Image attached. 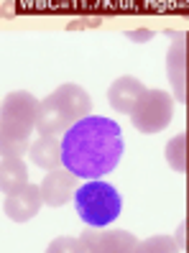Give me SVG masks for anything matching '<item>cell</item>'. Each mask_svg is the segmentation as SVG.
<instances>
[{
    "instance_id": "18",
    "label": "cell",
    "mask_w": 189,
    "mask_h": 253,
    "mask_svg": "<svg viewBox=\"0 0 189 253\" xmlns=\"http://www.w3.org/2000/svg\"><path fill=\"white\" fill-rule=\"evenodd\" d=\"M82 28H87L84 18H77V21H69L67 23V31H82Z\"/></svg>"
},
{
    "instance_id": "17",
    "label": "cell",
    "mask_w": 189,
    "mask_h": 253,
    "mask_svg": "<svg viewBox=\"0 0 189 253\" xmlns=\"http://www.w3.org/2000/svg\"><path fill=\"white\" fill-rule=\"evenodd\" d=\"M125 36L130 41H136V43H143V41H151L153 39V31H149V28H136V31H128Z\"/></svg>"
},
{
    "instance_id": "21",
    "label": "cell",
    "mask_w": 189,
    "mask_h": 253,
    "mask_svg": "<svg viewBox=\"0 0 189 253\" xmlns=\"http://www.w3.org/2000/svg\"><path fill=\"white\" fill-rule=\"evenodd\" d=\"M187 118H189V100H187Z\"/></svg>"
},
{
    "instance_id": "19",
    "label": "cell",
    "mask_w": 189,
    "mask_h": 253,
    "mask_svg": "<svg viewBox=\"0 0 189 253\" xmlns=\"http://www.w3.org/2000/svg\"><path fill=\"white\" fill-rule=\"evenodd\" d=\"M84 23H87V28H100V26H103L100 18H84Z\"/></svg>"
},
{
    "instance_id": "14",
    "label": "cell",
    "mask_w": 189,
    "mask_h": 253,
    "mask_svg": "<svg viewBox=\"0 0 189 253\" xmlns=\"http://www.w3.org/2000/svg\"><path fill=\"white\" fill-rule=\"evenodd\" d=\"M56 92H59V97L69 105V110L75 113L77 121H82V118L90 115V108H92V97L87 95L79 84H62L56 87Z\"/></svg>"
},
{
    "instance_id": "15",
    "label": "cell",
    "mask_w": 189,
    "mask_h": 253,
    "mask_svg": "<svg viewBox=\"0 0 189 253\" xmlns=\"http://www.w3.org/2000/svg\"><path fill=\"white\" fill-rule=\"evenodd\" d=\"M136 251H143V253H151V251H179V243H177V238L156 235V238H149V241L138 243Z\"/></svg>"
},
{
    "instance_id": "11",
    "label": "cell",
    "mask_w": 189,
    "mask_h": 253,
    "mask_svg": "<svg viewBox=\"0 0 189 253\" xmlns=\"http://www.w3.org/2000/svg\"><path fill=\"white\" fill-rule=\"evenodd\" d=\"M28 156L43 171L59 169L62 167V141H56L54 136H38L31 143V148H28Z\"/></svg>"
},
{
    "instance_id": "5",
    "label": "cell",
    "mask_w": 189,
    "mask_h": 253,
    "mask_svg": "<svg viewBox=\"0 0 189 253\" xmlns=\"http://www.w3.org/2000/svg\"><path fill=\"white\" fill-rule=\"evenodd\" d=\"M75 123H77L75 113L69 110V105L59 97V92H56V90L46 100H41V105H38V121H36L38 136H56V133H67Z\"/></svg>"
},
{
    "instance_id": "10",
    "label": "cell",
    "mask_w": 189,
    "mask_h": 253,
    "mask_svg": "<svg viewBox=\"0 0 189 253\" xmlns=\"http://www.w3.org/2000/svg\"><path fill=\"white\" fill-rule=\"evenodd\" d=\"M143 92H146L143 82H138L136 77H120V80H115V82L110 84L108 100H110V105L118 110V113L130 115V110L136 108V102L141 100Z\"/></svg>"
},
{
    "instance_id": "3",
    "label": "cell",
    "mask_w": 189,
    "mask_h": 253,
    "mask_svg": "<svg viewBox=\"0 0 189 253\" xmlns=\"http://www.w3.org/2000/svg\"><path fill=\"white\" fill-rule=\"evenodd\" d=\"M75 205H77L82 222L84 225H92V228H108L120 215L118 189L108 182H100V179H87V184L77 187Z\"/></svg>"
},
{
    "instance_id": "13",
    "label": "cell",
    "mask_w": 189,
    "mask_h": 253,
    "mask_svg": "<svg viewBox=\"0 0 189 253\" xmlns=\"http://www.w3.org/2000/svg\"><path fill=\"white\" fill-rule=\"evenodd\" d=\"M166 164L174 171L189 174V126L184 130H179L171 141H166Z\"/></svg>"
},
{
    "instance_id": "2",
    "label": "cell",
    "mask_w": 189,
    "mask_h": 253,
    "mask_svg": "<svg viewBox=\"0 0 189 253\" xmlns=\"http://www.w3.org/2000/svg\"><path fill=\"white\" fill-rule=\"evenodd\" d=\"M38 105L41 102L31 92H23V90H16L3 97V108H0V141H3V151L21 156L26 148H31L28 138L36 130Z\"/></svg>"
},
{
    "instance_id": "1",
    "label": "cell",
    "mask_w": 189,
    "mask_h": 253,
    "mask_svg": "<svg viewBox=\"0 0 189 253\" xmlns=\"http://www.w3.org/2000/svg\"><path fill=\"white\" fill-rule=\"evenodd\" d=\"M123 156V133L118 123L103 115H87L62 138V167L79 179H100L110 174Z\"/></svg>"
},
{
    "instance_id": "16",
    "label": "cell",
    "mask_w": 189,
    "mask_h": 253,
    "mask_svg": "<svg viewBox=\"0 0 189 253\" xmlns=\"http://www.w3.org/2000/svg\"><path fill=\"white\" fill-rule=\"evenodd\" d=\"M62 251H84L82 238H56L49 246V253H62Z\"/></svg>"
},
{
    "instance_id": "6",
    "label": "cell",
    "mask_w": 189,
    "mask_h": 253,
    "mask_svg": "<svg viewBox=\"0 0 189 253\" xmlns=\"http://www.w3.org/2000/svg\"><path fill=\"white\" fill-rule=\"evenodd\" d=\"M174 41L166 54V77L171 82L174 90V100L177 102H187V82H189V43H187V34H174Z\"/></svg>"
},
{
    "instance_id": "4",
    "label": "cell",
    "mask_w": 189,
    "mask_h": 253,
    "mask_svg": "<svg viewBox=\"0 0 189 253\" xmlns=\"http://www.w3.org/2000/svg\"><path fill=\"white\" fill-rule=\"evenodd\" d=\"M174 118V97L164 90H146L130 110V123L141 133L164 130Z\"/></svg>"
},
{
    "instance_id": "9",
    "label": "cell",
    "mask_w": 189,
    "mask_h": 253,
    "mask_svg": "<svg viewBox=\"0 0 189 253\" xmlns=\"http://www.w3.org/2000/svg\"><path fill=\"white\" fill-rule=\"evenodd\" d=\"M84 251H136L138 241L125 230H108V228H87L82 235Z\"/></svg>"
},
{
    "instance_id": "12",
    "label": "cell",
    "mask_w": 189,
    "mask_h": 253,
    "mask_svg": "<svg viewBox=\"0 0 189 253\" xmlns=\"http://www.w3.org/2000/svg\"><path fill=\"white\" fill-rule=\"evenodd\" d=\"M26 182H28V171H26V164L21 161V156L3 151V161H0V189H3V195L18 189Z\"/></svg>"
},
{
    "instance_id": "7",
    "label": "cell",
    "mask_w": 189,
    "mask_h": 253,
    "mask_svg": "<svg viewBox=\"0 0 189 253\" xmlns=\"http://www.w3.org/2000/svg\"><path fill=\"white\" fill-rule=\"evenodd\" d=\"M43 205V195H41V184H31L26 182L18 189H13L5 195L3 210L13 222H28L31 217H36V212Z\"/></svg>"
},
{
    "instance_id": "8",
    "label": "cell",
    "mask_w": 189,
    "mask_h": 253,
    "mask_svg": "<svg viewBox=\"0 0 189 253\" xmlns=\"http://www.w3.org/2000/svg\"><path fill=\"white\" fill-rule=\"evenodd\" d=\"M77 179L79 176L75 171L64 169H51L41 182V195H43V205L49 207H62L69 202V197H75L77 192Z\"/></svg>"
},
{
    "instance_id": "20",
    "label": "cell",
    "mask_w": 189,
    "mask_h": 253,
    "mask_svg": "<svg viewBox=\"0 0 189 253\" xmlns=\"http://www.w3.org/2000/svg\"><path fill=\"white\" fill-rule=\"evenodd\" d=\"M3 16H5V18H8V16H13V8H10V3H8V0L3 3Z\"/></svg>"
}]
</instances>
